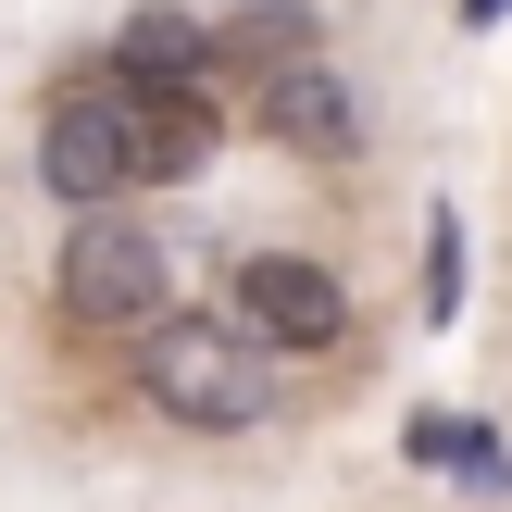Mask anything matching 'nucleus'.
I'll return each mask as SVG.
<instances>
[{"label":"nucleus","mask_w":512,"mask_h":512,"mask_svg":"<svg viewBox=\"0 0 512 512\" xmlns=\"http://www.w3.org/2000/svg\"><path fill=\"white\" fill-rule=\"evenodd\" d=\"M138 388H150V413L188 425V438H250V425H263V363L238 350V325L150 313V338H138Z\"/></svg>","instance_id":"nucleus-1"},{"label":"nucleus","mask_w":512,"mask_h":512,"mask_svg":"<svg viewBox=\"0 0 512 512\" xmlns=\"http://www.w3.org/2000/svg\"><path fill=\"white\" fill-rule=\"evenodd\" d=\"M63 313L75 325H150L163 313V238L150 225H75L63 238Z\"/></svg>","instance_id":"nucleus-2"},{"label":"nucleus","mask_w":512,"mask_h":512,"mask_svg":"<svg viewBox=\"0 0 512 512\" xmlns=\"http://www.w3.org/2000/svg\"><path fill=\"white\" fill-rule=\"evenodd\" d=\"M238 325L263 350H325V338H350V288L325 263H300V250H250L238 263Z\"/></svg>","instance_id":"nucleus-3"},{"label":"nucleus","mask_w":512,"mask_h":512,"mask_svg":"<svg viewBox=\"0 0 512 512\" xmlns=\"http://www.w3.org/2000/svg\"><path fill=\"white\" fill-rule=\"evenodd\" d=\"M250 125H263L275 150H313V163L363 138V113H350L338 63H313V50H275V63H263V88H250Z\"/></svg>","instance_id":"nucleus-4"},{"label":"nucleus","mask_w":512,"mask_h":512,"mask_svg":"<svg viewBox=\"0 0 512 512\" xmlns=\"http://www.w3.org/2000/svg\"><path fill=\"white\" fill-rule=\"evenodd\" d=\"M38 175H50V200H88V213H100V200L125 188V100L113 88H75L63 113L38 125Z\"/></svg>","instance_id":"nucleus-5"},{"label":"nucleus","mask_w":512,"mask_h":512,"mask_svg":"<svg viewBox=\"0 0 512 512\" xmlns=\"http://www.w3.org/2000/svg\"><path fill=\"white\" fill-rule=\"evenodd\" d=\"M213 163V88H125V175H200Z\"/></svg>","instance_id":"nucleus-6"},{"label":"nucleus","mask_w":512,"mask_h":512,"mask_svg":"<svg viewBox=\"0 0 512 512\" xmlns=\"http://www.w3.org/2000/svg\"><path fill=\"white\" fill-rule=\"evenodd\" d=\"M113 75L125 88H200V75H213V38H200L188 13H138L113 38Z\"/></svg>","instance_id":"nucleus-7"},{"label":"nucleus","mask_w":512,"mask_h":512,"mask_svg":"<svg viewBox=\"0 0 512 512\" xmlns=\"http://www.w3.org/2000/svg\"><path fill=\"white\" fill-rule=\"evenodd\" d=\"M450 300H463V238H450V213H438V250H425V313L450 325Z\"/></svg>","instance_id":"nucleus-8"}]
</instances>
